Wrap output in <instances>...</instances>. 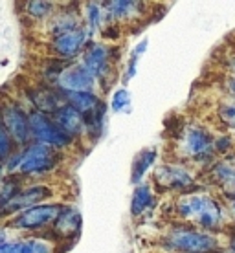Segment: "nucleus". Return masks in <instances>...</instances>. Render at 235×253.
Returning a JSON list of instances; mask_svg holds the SVG:
<instances>
[{"label":"nucleus","mask_w":235,"mask_h":253,"mask_svg":"<svg viewBox=\"0 0 235 253\" xmlns=\"http://www.w3.org/2000/svg\"><path fill=\"white\" fill-rule=\"evenodd\" d=\"M4 165H6L7 172L20 171L24 174H35V172L50 171L55 165V158H53V152H51L50 147L33 143L26 151L13 154L11 158H7Z\"/></svg>","instance_id":"obj_1"},{"label":"nucleus","mask_w":235,"mask_h":253,"mask_svg":"<svg viewBox=\"0 0 235 253\" xmlns=\"http://www.w3.org/2000/svg\"><path fill=\"white\" fill-rule=\"evenodd\" d=\"M30 128H32V136L37 139V143L46 147H64L68 145L72 139L70 134L64 132L55 121H51L43 112L30 114Z\"/></svg>","instance_id":"obj_2"},{"label":"nucleus","mask_w":235,"mask_h":253,"mask_svg":"<svg viewBox=\"0 0 235 253\" xmlns=\"http://www.w3.org/2000/svg\"><path fill=\"white\" fill-rule=\"evenodd\" d=\"M63 208L57 204H39L35 208H30L22 211L15 220L13 226L24 231H33V229H41L48 226L50 222L57 220V216L61 215Z\"/></svg>","instance_id":"obj_3"},{"label":"nucleus","mask_w":235,"mask_h":253,"mask_svg":"<svg viewBox=\"0 0 235 253\" xmlns=\"http://www.w3.org/2000/svg\"><path fill=\"white\" fill-rule=\"evenodd\" d=\"M169 244L182 253H210L217 246L215 239L208 233L191 229H175L169 235Z\"/></svg>","instance_id":"obj_4"},{"label":"nucleus","mask_w":235,"mask_h":253,"mask_svg":"<svg viewBox=\"0 0 235 253\" xmlns=\"http://www.w3.org/2000/svg\"><path fill=\"white\" fill-rule=\"evenodd\" d=\"M95 77L83 64L70 66L61 72L57 77V84L66 92H92L95 84Z\"/></svg>","instance_id":"obj_5"},{"label":"nucleus","mask_w":235,"mask_h":253,"mask_svg":"<svg viewBox=\"0 0 235 253\" xmlns=\"http://www.w3.org/2000/svg\"><path fill=\"white\" fill-rule=\"evenodd\" d=\"M4 128H6L9 136L13 138L15 143L24 145L30 139L32 128H30V116H26L20 108L15 105L4 108Z\"/></svg>","instance_id":"obj_6"},{"label":"nucleus","mask_w":235,"mask_h":253,"mask_svg":"<svg viewBox=\"0 0 235 253\" xmlns=\"http://www.w3.org/2000/svg\"><path fill=\"white\" fill-rule=\"evenodd\" d=\"M48 196H50V189L48 187H45V185H33L30 189L19 191L9 202L4 204L2 206V213L9 215V213H17V211H26V209L39 206V202L48 198Z\"/></svg>","instance_id":"obj_7"},{"label":"nucleus","mask_w":235,"mask_h":253,"mask_svg":"<svg viewBox=\"0 0 235 253\" xmlns=\"http://www.w3.org/2000/svg\"><path fill=\"white\" fill-rule=\"evenodd\" d=\"M85 33L81 30H72V32L55 35L53 39V50L57 51L61 57H76L77 53L85 46Z\"/></svg>","instance_id":"obj_8"},{"label":"nucleus","mask_w":235,"mask_h":253,"mask_svg":"<svg viewBox=\"0 0 235 253\" xmlns=\"http://www.w3.org/2000/svg\"><path fill=\"white\" fill-rule=\"evenodd\" d=\"M55 123L70 136H77L85 128V118L76 107H72L70 103H64L55 112Z\"/></svg>","instance_id":"obj_9"},{"label":"nucleus","mask_w":235,"mask_h":253,"mask_svg":"<svg viewBox=\"0 0 235 253\" xmlns=\"http://www.w3.org/2000/svg\"><path fill=\"white\" fill-rule=\"evenodd\" d=\"M108 61V48L103 44H92L83 55V66L89 70L94 77L101 76L107 68Z\"/></svg>","instance_id":"obj_10"},{"label":"nucleus","mask_w":235,"mask_h":253,"mask_svg":"<svg viewBox=\"0 0 235 253\" xmlns=\"http://www.w3.org/2000/svg\"><path fill=\"white\" fill-rule=\"evenodd\" d=\"M156 180L165 187H188L193 182L189 172L182 167H175V165L160 167L156 172Z\"/></svg>","instance_id":"obj_11"},{"label":"nucleus","mask_w":235,"mask_h":253,"mask_svg":"<svg viewBox=\"0 0 235 253\" xmlns=\"http://www.w3.org/2000/svg\"><path fill=\"white\" fill-rule=\"evenodd\" d=\"M213 200L211 198H208V196H202V195H191V196H186V198H182L180 202H178V213L182 216H186V218H191V216H197V218H200V216L208 211V209L213 206Z\"/></svg>","instance_id":"obj_12"},{"label":"nucleus","mask_w":235,"mask_h":253,"mask_svg":"<svg viewBox=\"0 0 235 253\" xmlns=\"http://www.w3.org/2000/svg\"><path fill=\"white\" fill-rule=\"evenodd\" d=\"M211 145V138L208 132H204L202 128H197V126H191L188 128V132L184 136V149L186 152H189L193 156L197 154H202L210 149Z\"/></svg>","instance_id":"obj_13"},{"label":"nucleus","mask_w":235,"mask_h":253,"mask_svg":"<svg viewBox=\"0 0 235 253\" xmlns=\"http://www.w3.org/2000/svg\"><path fill=\"white\" fill-rule=\"evenodd\" d=\"M81 228V215L74 208H63L61 215L55 220V231L61 237H72L77 229Z\"/></svg>","instance_id":"obj_14"},{"label":"nucleus","mask_w":235,"mask_h":253,"mask_svg":"<svg viewBox=\"0 0 235 253\" xmlns=\"http://www.w3.org/2000/svg\"><path fill=\"white\" fill-rule=\"evenodd\" d=\"M66 97L72 107H76L81 114H89L101 105L92 92H66Z\"/></svg>","instance_id":"obj_15"},{"label":"nucleus","mask_w":235,"mask_h":253,"mask_svg":"<svg viewBox=\"0 0 235 253\" xmlns=\"http://www.w3.org/2000/svg\"><path fill=\"white\" fill-rule=\"evenodd\" d=\"M32 103L35 105V108H37V112H43V114H46V112H57L59 108V99L55 94H51V92H48V90H35V92H32Z\"/></svg>","instance_id":"obj_16"},{"label":"nucleus","mask_w":235,"mask_h":253,"mask_svg":"<svg viewBox=\"0 0 235 253\" xmlns=\"http://www.w3.org/2000/svg\"><path fill=\"white\" fill-rule=\"evenodd\" d=\"M151 202V187L145 184H140L133 193V200H131V213L133 216H140L147 209Z\"/></svg>","instance_id":"obj_17"},{"label":"nucleus","mask_w":235,"mask_h":253,"mask_svg":"<svg viewBox=\"0 0 235 253\" xmlns=\"http://www.w3.org/2000/svg\"><path fill=\"white\" fill-rule=\"evenodd\" d=\"M154 160H156V151H154V149L143 151L141 154L136 156V160H134V164H133V176H131L134 184H138L141 178H143L145 171L153 165Z\"/></svg>","instance_id":"obj_18"},{"label":"nucleus","mask_w":235,"mask_h":253,"mask_svg":"<svg viewBox=\"0 0 235 253\" xmlns=\"http://www.w3.org/2000/svg\"><path fill=\"white\" fill-rule=\"evenodd\" d=\"M19 253H53V246L46 241H39V239H30V241H22L17 244Z\"/></svg>","instance_id":"obj_19"},{"label":"nucleus","mask_w":235,"mask_h":253,"mask_svg":"<svg viewBox=\"0 0 235 253\" xmlns=\"http://www.w3.org/2000/svg\"><path fill=\"white\" fill-rule=\"evenodd\" d=\"M105 7L114 19H121V17L133 15L134 7H138V2H108L105 4Z\"/></svg>","instance_id":"obj_20"},{"label":"nucleus","mask_w":235,"mask_h":253,"mask_svg":"<svg viewBox=\"0 0 235 253\" xmlns=\"http://www.w3.org/2000/svg\"><path fill=\"white\" fill-rule=\"evenodd\" d=\"M110 107L114 112H125L131 107V94H129L125 88H118L112 95V101H110Z\"/></svg>","instance_id":"obj_21"},{"label":"nucleus","mask_w":235,"mask_h":253,"mask_svg":"<svg viewBox=\"0 0 235 253\" xmlns=\"http://www.w3.org/2000/svg\"><path fill=\"white\" fill-rule=\"evenodd\" d=\"M87 19H89L90 30H95L101 24V9L97 7V4H89L87 6Z\"/></svg>","instance_id":"obj_22"},{"label":"nucleus","mask_w":235,"mask_h":253,"mask_svg":"<svg viewBox=\"0 0 235 253\" xmlns=\"http://www.w3.org/2000/svg\"><path fill=\"white\" fill-rule=\"evenodd\" d=\"M48 11H50L48 2H30L28 4V13H32L33 17H45Z\"/></svg>","instance_id":"obj_23"},{"label":"nucleus","mask_w":235,"mask_h":253,"mask_svg":"<svg viewBox=\"0 0 235 253\" xmlns=\"http://www.w3.org/2000/svg\"><path fill=\"white\" fill-rule=\"evenodd\" d=\"M0 136H2V158L7 160L9 158V156H7V152H9V139H13V138L9 136V132H7L4 126H2V134H0Z\"/></svg>","instance_id":"obj_24"},{"label":"nucleus","mask_w":235,"mask_h":253,"mask_svg":"<svg viewBox=\"0 0 235 253\" xmlns=\"http://www.w3.org/2000/svg\"><path fill=\"white\" fill-rule=\"evenodd\" d=\"M223 118L228 123H232V125L235 126V105H228V107H223Z\"/></svg>","instance_id":"obj_25"},{"label":"nucleus","mask_w":235,"mask_h":253,"mask_svg":"<svg viewBox=\"0 0 235 253\" xmlns=\"http://www.w3.org/2000/svg\"><path fill=\"white\" fill-rule=\"evenodd\" d=\"M0 253H19V250H17V244H2Z\"/></svg>","instance_id":"obj_26"},{"label":"nucleus","mask_w":235,"mask_h":253,"mask_svg":"<svg viewBox=\"0 0 235 253\" xmlns=\"http://www.w3.org/2000/svg\"><path fill=\"white\" fill-rule=\"evenodd\" d=\"M232 248H234V252H235V239H234V244H232Z\"/></svg>","instance_id":"obj_27"}]
</instances>
